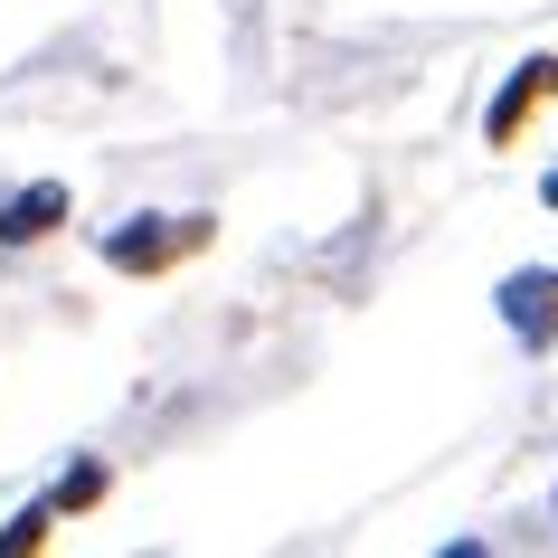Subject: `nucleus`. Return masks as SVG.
I'll return each mask as SVG.
<instances>
[{"instance_id": "20e7f679", "label": "nucleus", "mask_w": 558, "mask_h": 558, "mask_svg": "<svg viewBox=\"0 0 558 558\" xmlns=\"http://www.w3.org/2000/svg\"><path fill=\"white\" fill-rule=\"evenodd\" d=\"M66 180H29V190H10L0 199V256H20V246H38V236H58L66 228Z\"/></svg>"}, {"instance_id": "39448f33", "label": "nucleus", "mask_w": 558, "mask_h": 558, "mask_svg": "<svg viewBox=\"0 0 558 558\" xmlns=\"http://www.w3.org/2000/svg\"><path fill=\"white\" fill-rule=\"evenodd\" d=\"M105 493H114V473H105V454H76V464L58 473V493H48V501H58V511H95Z\"/></svg>"}, {"instance_id": "7ed1b4c3", "label": "nucleus", "mask_w": 558, "mask_h": 558, "mask_svg": "<svg viewBox=\"0 0 558 558\" xmlns=\"http://www.w3.org/2000/svg\"><path fill=\"white\" fill-rule=\"evenodd\" d=\"M549 95H558V48H539V58H521V66H511V86L493 95V114H483V143L511 151V143L530 133V114L549 105Z\"/></svg>"}, {"instance_id": "f03ea898", "label": "nucleus", "mask_w": 558, "mask_h": 558, "mask_svg": "<svg viewBox=\"0 0 558 558\" xmlns=\"http://www.w3.org/2000/svg\"><path fill=\"white\" fill-rule=\"evenodd\" d=\"M493 313L521 351H558V265H511L493 284Z\"/></svg>"}, {"instance_id": "f257e3e1", "label": "nucleus", "mask_w": 558, "mask_h": 558, "mask_svg": "<svg viewBox=\"0 0 558 558\" xmlns=\"http://www.w3.org/2000/svg\"><path fill=\"white\" fill-rule=\"evenodd\" d=\"M208 236H218V218H199V208H190V218H171V208H143V218L105 228L95 246H105V265H114V275H171V265L199 256Z\"/></svg>"}, {"instance_id": "423d86ee", "label": "nucleus", "mask_w": 558, "mask_h": 558, "mask_svg": "<svg viewBox=\"0 0 558 558\" xmlns=\"http://www.w3.org/2000/svg\"><path fill=\"white\" fill-rule=\"evenodd\" d=\"M48 530H58V501H29V511H10V521H0V558L48 549Z\"/></svg>"}, {"instance_id": "0eeeda50", "label": "nucleus", "mask_w": 558, "mask_h": 558, "mask_svg": "<svg viewBox=\"0 0 558 558\" xmlns=\"http://www.w3.org/2000/svg\"><path fill=\"white\" fill-rule=\"evenodd\" d=\"M539 199H549V208H558V171H549V180H539Z\"/></svg>"}]
</instances>
